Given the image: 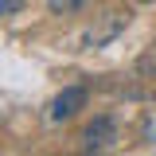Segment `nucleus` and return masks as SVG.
<instances>
[{
	"label": "nucleus",
	"instance_id": "f257e3e1",
	"mask_svg": "<svg viewBox=\"0 0 156 156\" xmlns=\"http://www.w3.org/2000/svg\"><path fill=\"white\" fill-rule=\"evenodd\" d=\"M125 27H129V8H105V12L94 16V23L82 31V47H86V51H101V47H109Z\"/></svg>",
	"mask_w": 156,
	"mask_h": 156
},
{
	"label": "nucleus",
	"instance_id": "f03ea898",
	"mask_svg": "<svg viewBox=\"0 0 156 156\" xmlns=\"http://www.w3.org/2000/svg\"><path fill=\"white\" fill-rule=\"evenodd\" d=\"M117 140H121V125H117L113 113L90 117L86 129H82V136H78L82 152H109V148H117Z\"/></svg>",
	"mask_w": 156,
	"mask_h": 156
},
{
	"label": "nucleus",
	"instance_id": "7ed1b4c3",
	"mask_svg": "<svg viewBox=\"0 0 156 156\" xmlns=\"http://www.w3.org/2000/svg\"><path fill=\"white\" fill-rule=\"evenodd\" d=\"M86 101H90V90H86V86H62V90L55 94V101H51V109H47L51 125H62V121L78 117L82 109H86Z\"/></svg>",
	"mask_w": 156,
	"mask_h": 156
},
{
	"label": "nucleus",
	"instance_id": "20e7f679",
	"mask_svg": "<svg viewBox=\"0 0 156 156\" xmlns=\"http://www.w3.org/2000/svg\"><path fill=\"white\" fill-rule=\"evenodd\" d=\"M47 8H51V16H78L90 8V0H47Z\"/></svg>",
	"mask_w": 156,
	"mask_h": 156
},
{
	"label": "nucleus",
	"instance_id": "39448f33",
	"mask_svg": "<svg viewBox=\"0 0 156 156\" xmlns=\"http://www.w3.org/2000/svg\"><path fill=\"white\" fill-rule=\"evenodd\" d=\"M23 12V0H0V16H16Z\"/></svg>",
	"mask_w": 156,
	"mask_h": 156
},
{
	"label": "nucleus",
	"instance_id": "423d86ee",
	"mask_svg": "<svg viewBox=\"0 0 156 156\" xmlns=\"http://www.w3.org/2000/svg\"><path fill=\"white\" fill-rule=\"evenodd\" d=\"M136 4H156V0H136Z\"/></svg>",
	"mask_w": 156,
	"mask_h": 156
}]
</instances>
